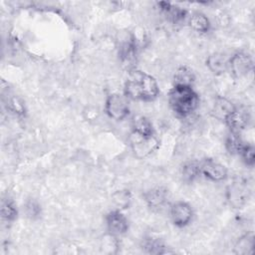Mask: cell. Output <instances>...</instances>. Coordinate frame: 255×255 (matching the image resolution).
Instances as JSON below:
<instances>
[{
	"mask_svg": "<svg viewBox=\"0 0 255 255\" xmlns=\"http://www.w3.org/2000/svg\"><path fill=\"white\" fill-rule=\"evenodd\" d=\"M158 95L155 79L142 71H131L125 83V96L128 99L150 102Z\"/></svg>",
	"mask_w": 255,
	"mask_h": 255,
	"instance_id": "6da1fadb",
	"label": "cell"
},
{
	"mask_svg": "<svg viewBox=\"0 0 255 255\" xmlns=\"http://www.w3.org/2000/svg\"><path fill=\"white\" fill-rule=\"evenodd\" d=\"M168 103L177 116L185 118L197 109L199 99L192 86L174 85L169 92Z\"/></svg>",
	"mask_w": 255,
	"mask_h": 255,
	"instance_id": "7a4b0ae2",
	"label": "cell"
},
{
	"mask_svg": "<svg viewBox=\"0 0 255 255\" xmlns=\"http://www.w3.org/2000/svg\"><path fill=\"white\" fill-rule=\"evenodd\" d=\"M129 143L133 153L138 158H143L151 154L159 146V141L154 135L144 136L135 132H131Z\"/></svg>",
	"mask_w": 255,
	"mask_h": 255,
	"instance_id": "3957f363",
	"label": "cell"
},
{
	"mask_svg": "<svg viewBox=\"0 0 255 255\" xmlns=\"http://www.w3.org/2000/svg\"><path fill=\"white\" fill-rule=\"evenodd\" d=\"M106 113L111 119L116 121L124 120L129 113L128 101L126 96L113 94L106 101Z\"/></svg>",
	"mask_w": 255,
	"mask_h": 255,
	"instance_id": "277c9868",
	"label": "cell"
},
{
	"mask_svg": "<svg viewBox=\"0 0 255 255\" xmlns=\"http://www.w3.org/2000/svg\"><path fill=\"white\" fill-rule=\"evenodd\" d=\"M248 184L241 179H236L227 186L226 195L230 204L235 208L242 207L249 197Z\"/></svg>",
	"mask_w": 255,
	"mask_h": 255,
	"instance_id": "5b68a950",
	"label": "cell"
},
{
	"mask_svg": "<svg viewBox=\"0 0 255 255\" xmlns=\"http://www.w3.org/2000/svg\"><path fill=\"white\" fill-rule=\"evenodd\" d=\"M228 67L234 77L241 78L251 72L253 68V62L247 54L236 53L229 60Z\"/></svg>",
	"mask_w": 255,
	"mask_h": 255,
	"instance_id": "8992f818",
	"label": "cell"
},
{
	"mask_svg": "<svg viewBox=\"0 0 255 255\" xmlns=\"http://www.w3.org/2000/svg\"><path fill=\"white\" fill-rule=\"evenodd\" d=\"M193 216L191 206L184 201H177L170 207V218L174 225L183 227L187 225Z\"/></svg>",
	"mask_w": 255,
	"mask_h": 255,
	"instance_id": "52a82bcc",
	"label": "cell"
},
{
	"mask_svg": "<svg viewBox=\"0 0 255 255\" xmlns=\"http://www.w3.org/2000/svg\"><path fill=\"white\" fill-rule=\"evenodd\" d=\"M199 167L200 173L212 181H221L227 176L226 167L212 159H203L199 161Z\"/></svg>",
	"mask_w": 255,
	"mask_h": 255,
	"instance_id": "ba28073f",
	"label": "cell"
},
{
	"mask_svg": "<svg viewBox=\"0 0 255 255\" xmlns=\"http://www.w3.org/2000/svg\"><path fill=\"white\" fill-rule=\"evenodd\" d=\"M250 121V113L245 108H235L225 119L226 125L231 131L240 132L244 129Z\"/></svg>",
	"mask_w": 255,
	"mask_h": 255,
	"instance_id": "9c48e42d",
	"label": "cell"
},
{
	"mask_svg": "<svg viewBox=\"0 0 255 255\" xmlns=\"http://www.w3.org/2000/svg\"><path fill=\"white\" fill-rule=\"evenodd\" d=\"M107 227L111 235L119 236L125 234L128 231V223L126 216L120 211H112L107 215L106 218Z\"/></svg>",
	"mask_w": 255,
	"mask_h": 255,
	"instance_id": "30bf717a",
	"label": "cell"
},
{
	"mask_svg": "<svg viewBox=\"0 0 255 255\" xmlns=\"http://www.w3.org/2000/svg\"><path fill=\"white\" fill-rule=\"evenodd\" d=\"M143 198L149 208L159 210L164 206L167 200V190L160 186L153 187L143 194Z\"/></svg>",
	"mask_w": 255,
	"mask_h": 255,
	"instance_id": "8fae6325",
	"label": "cell"
},
{
	"mask_svg": "<svg viewBox=\"0 0 255 255\" xmlns=\"http://www.w3.org/2000/svg\"><path fill=\"white\" fill-rule=\"evenodd\" d=\"M158 6L160 7V10L162 11L165 18L173 24L181 23L186 18V11L176 5L161 1L158 2Z\"/></svg>",
	"mask_w": 255,
	"mask_h": 255,
	"instance_id": "7c38bea8",
	"label": "cell"
},
{
	"mask_svg": "<svg viewBox=\"0 0 255 255\" xmlns=\"http://www.w3.org/2000/svg\"><path fill=\"white\" fill-rule=\"evenodd\" d=\"M119 55L122 62L126 65H130L135 61L136 44L132 37L126 38L121 42L119 47Z\"/></svg>",
	"mask_w": 255,
	"mask_h": 255,
	"instance_id": "4fadbf2b",
	"label": "cell"
},
{
	"mask_svg": "<svg viewBox=\"0 0 255 255\" xmlns=\"http://www.w3.org/2000/svg\"><path fill=\"white\" fill-rule=\"evenodd\" d=\"M234 109H235V107L229 100L222 98V97H218L213 104L212 115L214 118H216L218 120L225 121V119L230 115V113Z\"/></svg>",
	"mask_w": 255,
	"mask_h": 255,
	"instance_id": "5bb4252c",
	"label": "cell"
},
{
	"mask_svg": "<svg viewBox=\"0 0 255 255\" xmlns=\"http://www.w3.org/2000/svg\"><path fill=\"white\" fill-rule=\"evenodd\" d=\"M131 127H132V132H135L137 134L144 135V136L154 135L153 128L150 121L143 116L134 117L131 123Z\"/></svg>",
	"mask_w": 255,
	"mask_h": 255,
	"instance_id": "9a60e30c",
	"label": "cell"
},
{
	"mask_svg": "<svg viewBox=\"0 0 255 255\" xmlns=\"http://www.w3.org/2000/svg\"><path fill=\"white\" fill-rule=\"evenodd\" d=\"M206 66L213 74L220 75L227 69L228 62L226 61L224 55L220 53H214L208 56L206 59Z\"/></svg>",
	"mask_w": 255,
	"mask_h": 255,
	"instance_id": "2e32d148",
	"label": "cell"
},
{
	"mask_svg": "<svg viewBox=\"0 0 255 255\" xmlns=\"http://www.w3.org/2000/svg\"><path fill=\"white\" fill-rule=\"evenodd\" d=\"M189 26L198 33H206L210 28V22L204 14L193 13L189 18Z\"/></svg>",
	"mask_w": 255,
	"mask_h": 255,
	"instance_id": "e0dca14e",
	"label": "cell"
},
{
	"mask_svg": "<svg viewBox=\"0 0 255 255\" xmlns=\"http://www.w3.org/2000/svg\"><path fill=\"white\" fill-rule=\"evenodd\" d=\"M254 248V238L252 234H245L241 236L235 246H234V252L236 254H252Z\"/></svg>",
	"mask_w": 255,
	"mask_h": 255,
	"instance_id": "ac0fdd59",
	"label": "cell"
},
{
	"mask_svg": "<svg viewBox=\"0 0 255 255\" xmlns=\"http://www.w3.org/2000/svg\"><path fill=\"white\" fill-rule=\"evenodd\" d=\"M244 145L245 144H244L239 132L230 131V133L228 134V136L226 138V142H225L227 151L230 154H240Z\"/></svg>",
	"mask_w": 255,
	"mask_h": 255,
	"instance_id": "d6986e66",
	"label": "cell"
},
{
	"mask_svg": "<svg viewBox=\"0 0 255 255\" xmlns=\"http://www.w3.org/2000/svg\"><path fill=\"white\" fill-rule=\"evenodd\" d=\"M194 79L195 77L192 70L186 66H182L178 68L174 74V85L192 86Z\"/></svg>",
	"mask_w": 255,
	"mask_h": 255,
	"instance_id": "ffe728a7",
	"label": "cell"
},
{
	"mask_svg": "<svg viewBox=\"0 0 255 255\" xmlns=\"http://www.w3.org/2000/svg\"><path fill=\"white\" fill-rule=\"evenodd\" d=\"M200 167H199V161H188L183 164L181 168V175L184 181L186 182H192L195 178H197L200 175Z\"/></svg>",
	"mask_w": 255,
	"mask_h": 255,
	"instance_id": "44dd1931",
	"label": "cell"
},
{
	"mask_svg": "<svg viewBox=\"0 0 255 255\" xmlns=\"http://www.w3.org/2000/svg\"><path fill=\"white\" fill-rule=\"evenodd\" d=\"M142 249L149 254H162L165 252V246L163 242L158 238L147 237L143 239Z\"/></svg>",
	"mask_w": 255,
	"mask_h": 255,
	"instance_id": "7402d4cb",
	"label": "cell"
},
{
	"mask_svg": "<svg viewBox=\"0 0 255 255\" xmlns=\"http://www.w3.org/2000/svg\"><path fill=\"white\" fill-rule=\"evenodd\" d=\"M1 215H2V218L8 222L14 221L17 218V209L12 201L8 199L2 201Z\"/></svg>",
	"mask_w": 255,
	"mask_h": 255,
	"instance_id": "603a6c76",
	"label": "cell"
},
{
	"mask_svg": "<svg viewBox=\"0 0 255 255\" xmlns=\"http://www.w3.org/2000/svg\"><path fill=\"white\" fill-rule=\"evenodd\" d=\"M242 160L248 166H253L255 163V149L251 144H245L240 152Z\"/></svg>",
	"mask_w": 255,
	"mask_h": 255,
	"instance_id": "cb8c5ba5",
	"label": "cell"
},
{
	"mask_svg": "<svg viewBox=\"0 0 255 255\" xmlns=\"http://www.w3.org/2000/svg\"><path fill=\"white\" fill-rule=\"evenodd\" d=\"M25 210H26V213L29 217L31 218H36L39 216L40 212H41V208H40V205L38 204L37 201L33 200V199H30L27 201L26 205H25Z\"/></svg>",
	"mask_w": 255,
	"mask_h": 255,
	"instance_id": "d4e9b609",
	"label": "cell"
},
{
	"mask_svg": "<svg viewBox=\"0 0 255 255\" xmlns=\"http://www.w3.org/2000/svg\"><path fill=\"white\" fill-rule=\"evenodd\" d=\"M115 200L117 203L121 206H127L128 205L129 201V193L128 191H119L115 194Z\"/></svg>",
	"mask_w": 255,
	"mask_h": 255,
	"instance_id": "484cf974",
	"label": "cell"
}]
</instances>
